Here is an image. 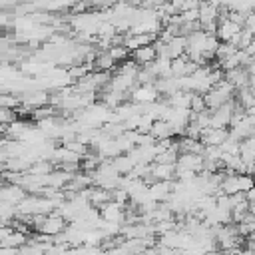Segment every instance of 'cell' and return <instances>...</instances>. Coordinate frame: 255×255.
Instances as JSON below:
<instances>
[{"instance_id": "obj_1", "label": "cell", "mask_w": 255, "mask_h": 255, "mask_svg": "<svg viewBox=\"0 0 255 255\" xmlns=\"http://www.w3.org/2000/svg\"><path fill=\"white\" fill-rule=\"evenodd\" d=\"M68 225H66V221H64V217H60L58 213H50V215H46V221L42 223V227H40V231L38 233H42V235H48V237H58V235H62L64 233V229H66Z\"/></svg>"}, {"instance_id": "obj_2", "label": "cell", "mask_w": 255, "mask_h": 255, "mask_svg": "<svg viewBox=\"0 0 255 255\" xmlns=\"http://www.w3.org/2000/svg\"><path fill=\"white\" fill-rule=\"evenodd\" d=\"M129 98L133 104L137 106H147V104H153L157 100V92L153 90V86H135L131 92H129Z\"/></svg>"}, {"instance_id": "obj_3", "label": "cell", "mask_w": 255, "mask_h": 255, "mask_svg": "<svg viewBox=\"0 0 255 255\" xmlns=\"http://www.w3.org/2000/svg\"><path fill=\"white\" fill-rule=\"evenodd\" d=\"M155 58H157V52H155L153 44H151V46L137 48V50L131 52V60L135 62L137 68H147V66H151V64L155 62Z\"/></svg>"}, {"instance_id": "obj_4", "label": "cell", "mask_w": 255, "mask_h": 255, "mask_svg": "<svg viewBox=\"0 0 255 255\" xmlns=\"http://www.w3.org/2000/svg\"><path fill=\"white\" fill-rule=\"evenodd\" d=\"M175 165L177 167H183V169H189V171H193L197 175L203 169V157L197 155V153H179Z\"/></svg>"}, {"instance_id": "obj_5", "label": "cell", "mask_w": 255, "mask_h": 255, "mask_svg": "<svg viewBox=\"0 0 255 255\" xmlns=\"http://www.w3.org/2000/svg\"><path fill=\"white\" fill-rule=\"evenodd\" d=\"M149 175L153 181H173L175 165L171 163H149Z\"/></svg>"}, {"instance_id": "obj_6", "label": "cell", "mask_w": 255, "mask_h": 255, "mask_svg": "<svg viewBox=\"0 0 255 255\" xmlns=\"http://www.w3.org/2000/svg\"><path fill=\"white\" fill-rule=\"evenodd\" d=\"M227 139V129H213V128H207L201 131L199 135V141L205 145H213V147H219L223 141Z\"/></svg>"}, {"instance_id": "obj_7", "label": "cell", "mask_w": 255, "mask_h": 255, "mask_svg": "<svg viewBox=\"0 0 255 255\" xmlns=\"http://www.w3.org/2000/svg\"><path fill=\"white\" fill-rule=\"evenodd\" d=\"M185 46H187V42H185L183 36H173V38L165 44L167 58H169V60H175V58L183 56V54H185Z\"/></svg>"}, {"instance_id": "obj_8", "label": "cell", "mask_w": 255, "mask_h": 255, "mask_svg": "<svg viewBox=\"0 0 255 255\" xmlns=\"http://www.w3.org/2000/svg\"><path fill=\"white\" fill-rule=\"evenodd\" d=\"M149 135H151L155 141H161V139H169V137H173L171 128H169V126H167V122H163V120H157V122H153V124H151Z\"/></svg>"}, {"instance_id": "obj_9", "label": "cell", "mask_w": 255, "mask_h": 255, "mask_svg": "<svg viewBox=\"0 0 255 255\" xmlns=\"http://www.w3.org/2000/svg\"><path fill=\"white\" fill-rule=\"evenodd\" d=\"M253 155H255V141H253V137L241 139L239 141V159L245 165H249V163H253Z\"/></svg>"}, {"instance_id": "obj_10", "label": "cell", "mask_w": 255, "mask_h": 255, "mask_svg": "<svg viewBox=\"0 0 255 255\" xmlns=\"http://www.w3.org/2000/svg\"><path fill=\"white\" fill-rule=\"evenodd\" d=\"M44 253H46V251H44L38 243L30 241V239H28V241H26V243L16 251V255H44Z\"/></svg>"}, {"instance_id": "obj_11", "label": "cell", "mask_w": 255, "mask_h": 255, "mask_svg": "<svg viewBox=\"0 0 255 255\" xmlns=\"http://www.w3.org/2000/svg\"><path fill=\"white\" fill-rule=\"evenodd\" d=\"M18 104H20V100H18L16 96L0 94V108H2V110H16Z\"/></svg>"}, {"instance_id": "obj_12", "label": "cell", "mask_w": 255, "mask_h": 255, "mask_svg": "<svg viewBox=\"0 0 255 255\" xmlns=\"http://www.w3.org/2000/svg\"><path fill=\"white\" fill-rule=\"evenodd\" d=\"M247 189H253V179L251 175H239V191H247Z\"/></svg>"}]
</instances>
